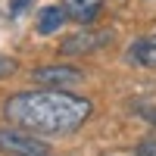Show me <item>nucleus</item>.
<instances>
[{"label": "nucleus", "instance_id": "9", "mask_svg": "<svg viewBox=\"0 0 156 156\" xmlns=\"http://www.w3.org/2000/svg\"><path fill=\"white\" fill-rule=\"evenodd\" d=\"M28 6H31V0H12V6H9V12H12V16H22V12L28 9Z\"/></svg>", "mask_w": 156, "mask_h": 156}, {"label": "nucleus", "instance_id": "3", "mask_svg": "<svg viewBox=\"0 0 156 156\" xmlns=\"http://www.w3.org/2000/svg\"><path fill=\"white\" fill-rule=\"evenodd\" d=\"M109 37H112V34H109L106 28H100V31H75L72 37H66V41H62V53H69V56L90 53V50L109 44Z\"/></svg>", "mask_w": 156, "mask_h": 156}, {"label": "nucleus", "instance_id": "7", "mask_svg": "<svg viewBox=\"0 0 156 156\" xmlns=\"http://www.w3.org/2000/svg\"><path fill=\"white\" fill-rule=\"evenodd\" d=\"M131 59H134V62H140V66L156 69V34H153V37H147V41H137V44L131 47Z\"/></svg>", "mask_w": 156, "mask_h": 156}, {"label": "nucleus", "instance_id": "6", "mask_svg": "<svg viewBox=\"0 0 156 156\" xmlns=\"http://www.w3.org/2000/svg\"><path fill=\"white\" fill-rule=\"evenodd\" d=\"M62 22H66V9L62 6H44L41 16H37V31L41 34H53L62 28Z\"/></svg>", "mask_w": 156, "mask_h": 156}, {"label": "nucleus", "instance_id": "5", "mask_svg": "<svg viewBox=\"0 0 156 156\" xmlns=\"http://www.w3.org/2000/svg\"><path fill=\"white\" fill-rule=\"evenodd\" d=\"M62 6H66V16L75 19V22H94L103 9V0H62Z\"/></svg>", "mask_w": 156, "mask_h": 156}, {"label": "nucleus", "instance_id": "10", "mask_svg": "<svg viewBox=\"0 0 156 156\" xmlns=\"http://www.w3.org/2000/svg\"><path fill=\"white\" fill-rule=\"evenodd\" d=\"M9 72H16V62H12V59H6V56H0V78H3V75H9Z\"/></svg>", "mask_w": 156, "mask_h": 156}, {"label": "nucleus", "instance_id": "2", "mask_svg": "<svg viewBox=\"0 0 156 156\" xmlns=\"http://www.w3.org/2000/svg\"><path fill=\"white\" fill-rule=\"evenodd\" d=\"M0 150L9 156H47V144L25 128H0Z\"/></svg>", "mask_w": 156, "mask_h": 156}, {"label": "nucleus", "instance_id": "4", "mask_svg": "<svg viewBox=\"0 0 156 156\" xmlns=\"http://www.w3.org/2000/svg\"><path fill=\"white\" fill-rule=\"evenodd\" d=\"M34 81L50 84V87H66V84H81L84 81V72L75 69V66H50V69H37L34 72Z\"/></svg>", "mask_w": 156, "mask_h": 156}, {"label": "nucleus", "instance_id": "8", "mask_svg": "<svg viewBox=\"0 0 156 156\" xmlns=\"http://www.w3.org/2000/svg\"><path fill=\"white\" fill-rule=\"evenodd\" d=\"M137 156H156V140H153V137L144 140V144L137 147Z\"/></svg>", "mask_w": 156, "mask_h": 156}, {"label": "nucleus", "instance_id": "1", "mask_svg": "<svg viewBox=\"0 0 156 156\" xmlns=\"http://www.w3.org/2000/svg\"><path fill=\"white\" fill-rule=\"evenodd\" d=\"M90 100L66 94V90H25L6 100V119L25 128V131H37V134H72L78 131L87 115H90Z\"/></svg>", "mask_w": 156, "mask_h": 156}]
</instances>
